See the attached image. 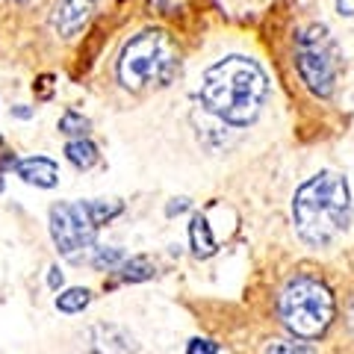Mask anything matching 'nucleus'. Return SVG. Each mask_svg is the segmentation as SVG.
<instances>
[{"label":"nucleus","instance_id":"obj_9","mask_svg":"<svg viewBox=\"0 0 354 354\" xmlns=\"http://www.w3.org/2000/svg\"><path fill=\"white\" fill-rule=\"evenodd\" d=\"M189 239H192V254L195 257H213L218 251V242L209 230V221L204 216H192V225H189Z\"/></svg>","mask_w":354,"mask_h":354},{"label":"nucleus","instance_id":"obj_7","mask_svg":"<svg viewBox=\"0 0 354 354\" xmlns=\"http://www.w3.org/2000/svg\"><path fill=\"white\" fill-rule=\"evenodd\" d=\"M95 3L97 0H59L57 9H53V30L62 39L77 36V30H83L88 15L95 12Z\"/></svg>","mask_w":354,"mask_h":354},{"label":"nucleus","instance_id":"obj_16","mask_svg":"<svg viewBox=\"0 0 354 354\" xmlns=\"http://www.w3.org/2000/svg\"><path fill=\"white\" fill-rule=\"evenodd\" d=\"M121 263H124V254L118 248H95V254H92V266L97 272H113Z\"/></svg>","mask_w":354,"mask_h":354},{"label":"nucleus","instance_id":"obj_24","mask_svg":"<svg viewBox=\"0 0 354 354\" xmlns=\"http://www.w3.org/2000/svg\"><path fill=\"white\" fill-rule=\"evenodd\" d=\"M15 3H32V0H15Z\"/></svg>","mask_w":354,"mask_h":354},{"label":"nucleus","instance_id":"obj_20","mask_svg":"<svg viewBox=\"0 0 354 354\" xmlns=\"http://www.w3.org/2000/svg\"><path fill=\"white\" fill-rule=\"evenodd\" d=\"M334 3H337V12L342 18H351L354 15V0H334Z\"/></svg>","mask_w":354,"mask_h":354},{"label":"nucleus","instance_id":"obj_18","mask_svg":"<svg viewBox=\"0 0 354 354\" xmlns=\"http://www.w3.org/2000/svg\"><path fill=\"white\" fill-rule=\"evenodd\" d=\"M218 346L213 339H201V337H195L189 339V346H186V354H216Z\"/></svg>","mask_w":354,"mask_h":354},{"label":"nucleus","instance_id":"obj_8","mask_svg":"<svg viewBox=\"0 0 354 354\" xmlns=\"http://www.w3.org/2000/svg\"><path fill=\"white\" fill-rule=\"evenodd\" d=\"M18 177L30 186H39V189H53L59 183V165L50 157H27L15 165Z\"/></svg>","mask_w":354,"mask_h":354},{"label":"nucleus","instance_id":"obj_15","mask_svg":"<svg viewBox=\"0 0 354 354\" xmlns=\"http://www.w3.org/2000/svg\"><path fill=\"white\" fill-rule=\"evenodd\" d=\"M86 209H88V216H92L95 225L101 227L109 218H115L121 213V204L118 201H86Z\"/></svg>","mask_w":354,"mask_h":354},{"label":"nucleus","instance_id":"obj_2","mask_svg":"<svg viewBox=\"0 0 354 354\" xmlns=\"http://www.w3.org/2000/svg\"><path fill=\"white\" fill-rule=\"evenodd\" d=\"M292 218L298 236L316 248H325L339 234H346L351 221V195L346 177L337 171H322L301 183L292 198Z\"/></svg>","mask_w":354,"mask_h":354},{"label":"nucleus","instance_id":"obj_21","mask_svg":"<svg viewBox=\"0 0 354 354\" xmlns=\"http://www.w3.org/2000/svg\"><path fill=\"white\" fill-rule=\"evenodd\" d=\"M186 207H189V201H186V198H177L174 204H169V216H174V213H183Z\"/></svg>","mask_w":354,"mask_h":354},{"label":"nucleus","instance_id":"obj_10","mask_svg":"<svg viewBox=\"0 0 354 354\" xmlns=\"http://www.w3.org/2000/svg\"><path fill=\"white\" fill-rule=\"evenodd\" d=\"M65 157H68V162L74 165V169H80V171H86V169H92V165L97 162V145L95 142H88V139H71L68 145H65Z\"/></svg>","mask_w":354,"mask_h":354},{"label":"nucleus","instance_id":"obj_17","mask_svg":"<svg viewBox=\"0 0 354 354\" xmlns=\"http://www.w3.org/2000/svg\"><path fill=\"white\" fill-rule=\"evenodd\" d=\"M266 354H313L307 342H292V339H274L266 346Z\"/></svg>","mask_w":354,"mask_h":354},{"label":"nucleus","instance_id":"obj_1","mask_svg":"<svg viewBox=\"0 0 354 354\" xmlns=\"http://www.w3.org/2000/svg\"><path fill=\"white\" fill-rule=\"evenodd\" d=\"M269 97L266 71L248 57H227L209 65L201 83V101L213 115L234 127H245L260 115Z\"/></svg>","mask_w":354,"mask_h":354},{"label":"nucleus","instance_id":"obj_5","mask_svg":"<svg viewBox=\"0 0 354 354\" xmlns=\"http://www.w3.org/2000/svg\"><path fill=\"white\" fill-rule=\"evenodd\" d=\"M295 65L313 95H334L339 80V48L325 24H310L295 36Z\"/></svg>","mask_w":354,"mask_h":354},{"label":"nucleus","instance_id":"obj_4","mask_svg":"<svg viewBox=\"0 0 354 354\" xmlns=\"http://www.w3.org/2000/svg\"><path fill=\"white\" fill-rule=\"evenodd\" d=\"M337 304L328 286L313 274H295L281 292V319L298 339H316L334 322Z\"/></svg>","mask_w":354,"mask_h":354},{"label":"nucleus","instance_id":"obj_13","mask_svg":"<svg viewBox=\"0 0 354 354\" xmlns=\"http://www.w3.org/2000/svg\"><path fill=\"white\" fill-rule=\"evenodd\" d=\"M88 130H92V121H88L83 113H74V109H65L59 118V133L71 139H86Z\"/></svg>","mask_w":354,"mask_h":354},{"label":"nucleus","instance_id":"obj_22","mask_svg":"<svg viewBox=\"0 0 354 354\" xmlns=\"http://www.w3.org/2000/svg\"><path fill=\"white\" fill-rule=\"evenodd\" d=\"M12 115H15V118H30V115H32V109L24 106V104H18V106H12Z\"/></svg>","mask_w":354,"mask_h":354},{"label":"nucleus","instance_id":"obj_25","mask_svg":"<svg viewBox=\"0 0 354 354\" xmlns=\"http://www.w3.org/2000/svg\"><path fill=\"white\" fill-rule=\"evenodd\" d=\"M0 192H3V177H0Z\"/></svg>","mask_w":354,"mask_h":354},{"label":"nucleus","instance_id":"obj_11","mask_svg":"<svg viewBox=\"0 0 354 354\" xmlns=\"http://www.w3.org/2000/svg\"><path fill=\"white\" fill-rule=\"evenodd\" d=\"M121 272V281L124 283H142V281H151L157 274V266H153L148 257H130L118 266Z\"/></svg>","mask_w":354,"mask_h":354},{"label":"nucleus","instance_id":"obj_3","mask_svg":"<svg viewBox=\"0 0 354 354\" xmlns=\"http://www.w3.org/2000/svg\"><path fill=\"white\" fill-rule=\"evenodd\" d=\"M180 71V50L162 30H145L133 36L118 59V80L130 92L169 86Z\"/></svg>","mask_w":354,"mask_h":354},{"label":"nucleus","instance_id":"obj_6","mask_svg":"<svg viewBox=\"0 0 354 354\" xmlns=\"http://www.w3.org/2000/svg\"><path fill=\"white\" fill-rule=\"evenodd\" d=\"M95 234H97V225L88 216L86 201H77V204L59 201L50 207V236L65 260L80 263L86 248L95 245Z\"/></svg>","mask_w":354,"mask_h":354},{"label":"nucleus","instance_id":"obj_23","mask_svg":"<svg viewBox=\"0 0 354 354\" xmlns=\"http://www.w3.org/2000/svg\"><path fill=\"white\" fill-rule=\"evenodd\" d=\"M41 92H39V97H50V77H41Z\"/></svg>","mask_w":354,"mask_h":354},{"label":"nucleus","instance_id":"obj_14","mask_svg":"<svg viewBox=\"0 0 354 354\" xmlns=\"http://www.w3.org/2000/svg\"><path fill=\"white\" fill-rule=\"evenodd\" d=\"M115 330L118 328H113V325H97L95 330H92V337H95V351L97 354H121V351H127V348H121V346H115ZM121 339H130V337H121ZM118 339V342H121Z\"/></svg>","mask_w":354,"mask_h":354},{"label":"nucleus","instance_id":"obj_19","mask_svg":"<svg viewBox=\"0 0 354 354\" xmlns=\"http://www.w3.org/2000/svg\"><path fill=\"white\" fill-rule=\"evenodd\" d=\"M62 272H59V266H50V269H48V286H50V290H59V286H62Z\"/></svg>","mask_w":354,"mask_h":354},{"label":"nucleus","instance_id":"obj_12","mask_svg":"<svg viewBox=\"0 0 354 354\" xmlns=\"http://www.w3.org/2000/svg\"><path fill=\"white\" fill-rule=\"evenodd\" d=\"M88 301H92V292L86 290V286H71V290H65L57 295V310L59 313H83V310L88 307Z\"/></svg>","mask_w":354,"mask_h":354}]
</instances>
